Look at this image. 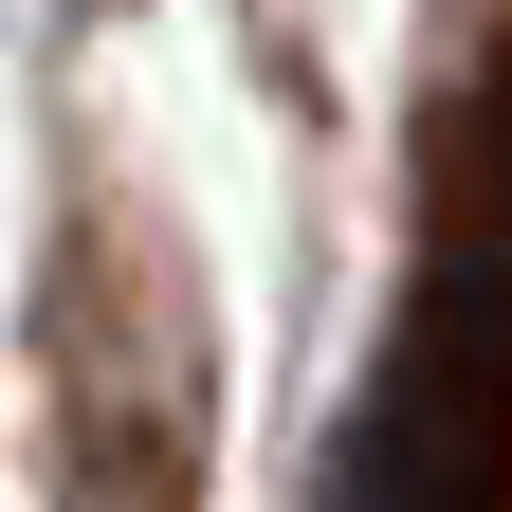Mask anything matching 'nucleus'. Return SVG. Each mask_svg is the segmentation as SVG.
Wrapping results in <instances>:
<instances>
[{
    "mask_svg": "<svg viewBox=\"0 0 512 512\" xmlns=\"http://www.w3.org/2000/svg\"><path fill=\"white\" fill-rule=\"evenodd\" d=\"M37 330H55V476L92 512H183V476H202V330L165 311L147 348H110L92 293H37Z\"/></svg>",
    "mask_w": 512,
    "mask_h": 512,
    "instance_id": "1",
    "label": "nucleus"
}]
</instances>
